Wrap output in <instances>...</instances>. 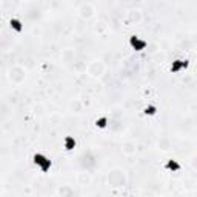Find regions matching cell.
I'll list each match as a JSON object with an SVG mask.
<instances>
[{
    "instance_id": "52a82bcc",
    "label": "cell",
    "mask_w": 197,
    "mask_h": 197,
    "mask_svg": "<svg viewBox=\"0 0 197 197\" xmlns=\"http://www.w3.org/2000/svg\"><path fill=\"white\" fill-rule=\"evenodd\" d=\"M97 126H100V128L106 126V119H100V120H97Z\"/></svg>"
},
{
    "instance_id": "6da1fadb",
    "label": "cell",
    "mask_w": 197,
    "mask_h": 197,
    "mask_svg": "<svg viewBox=\"0 0 197 197\" xmlns=\"http://www.w3.org/2000/svg\"><path fill=\"white\" fill-rule=\"evenodd\" d=\"M34 162H35L37 165H40L43 171H48V168L51 166V162L46 159L45 155H42V154H35V155H34Z\"/></svg>"
},
{
    "instance_id": "8992f818",
    "label": "cell",
    "mask_w": 197,
    "mask_h": 197,
    "mask_svg": "<svg viewBox=\"0 0 197 197\" xmlns=\"http://www.w3.org/2000/svg\"><path fill=\"white\" fill-rule=\"evenodd\" d=\"M168 168H169V169H179V165H177L175 162H172V160H171V162L168 163Z\"/></svg>"
},
{
    "instance_id": "277c9868",
    "label": "cell",
    "mask_w": 197,
    "mask_h": 197,
    "mask_svg": "<svg viewBox=\"0 0 197 197\" xmlns=\"http://www.w3.org/2000/svg\"><path fill=\"white\" fill-rule=\"evenodd\" d=\"M175 62H177V63H175V65H174V66H172V68H171V69H172V71H177V69H179V68H180V66H183V65H185V66H186V63H183V60H175Z\"/></svg>"
},
{
    "instance_id": "ba28073f",
    "label": "cell",
    "mask_w": 197,
    "mask_h": 197,
    "mask_svg": "<svg viewBox=\"0 0 197 197\" xmlns=\"http://www.w3.org/2000/svg\"><path fill=\"white\" fill-rule=\"evenodd\" d=\"M145 112H146V114H154V112H155V108H154V106H148V108L145 109Z\"/></svg>"
},
{
    "instance_id": "5b68a950",
    "label": "cell",
    "mask_w": 197,
    "mask_h": 197,
    "mask_svg": "<svg viewBox=\"0 0 197 197\" xmlns=\"http://www.w3.org/2000/svg\"><path fill=\"white\" fill-rule=\"evenodd\" d=\"M75 142L71 139V137H68V139H66V149H72V145H74Z\"/></svg>"
},
{
    "instance_id": "3957f363",
    "label": "cell",
    "mask_w": 197,
    "mask_h": 197,
    "mask_svg": "<svg viewBox=\"0 0 197 197\" xmlns=\"http://www.w3.org/2000/svg\"><path fill=\"white\" fill-rule=\"evenodd\" d=\"M131 45H132L135 49H142V48L145 46V42H139V40H137V37L134 35V37H131Z\"/></svg>"
},
{
    "instance_id": "7a4b0ae2",
    "label": "cell",
    "mask_w": 197,
    "mask_h": 197,
    "mask_svg": "<svg viewBox=\"0 0 197 197\" xmlns=\"http://www.w3.org/2000/svg\"><path fill=\"white\" fill-rule=\"evenodd\" d=\"M11 28H14L15 31H22L23 29V26H22V22L20 20H17V18H11Z\"/></svg>"
}]
</instances>
